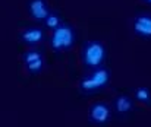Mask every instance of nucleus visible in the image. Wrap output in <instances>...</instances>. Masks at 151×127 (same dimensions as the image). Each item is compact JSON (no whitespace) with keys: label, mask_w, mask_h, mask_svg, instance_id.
I'll return each instance as SVG.
<instances>
[{"label":"nucleus","mask_w":151,"mask_h":127,"mask_svg":"<svg viewBox=\"0 0 151 127\" xmlns=\"http://www.w3.org/2000/svg\"><path fill=\"white\" fill-rule=\"evenodd\" d=\"M135 98L141 102H145V104H151V93L150 89L145 88V86H141V88H137L135 89Z\"/></svg>","instance_id":"9d476101"},{"label":"nucleus","mask_w":151,"mask_h":127,"mask_svg":"<svg viewBox=\"0 0 151 127\" xmlns=\"http://www.w3.org/2000/svg\"><path fill=\"white\" fill-rule=\"evenodd\" d=\"M43 22H44V25H46L49 29H51V31H53L54 28H57V26L62 24L60 18H59L57 15H54V13H49V15H47V18H46Z\"/></svg>","instance_id":"f8f14e48"},{"label":"nucleus","mask_w":151,"mask_h":127,"mask_svg":"<svg viewBox=\"0 0 151 127\" xmlns=\"http://www.w3.org/2000/svg\"><path fill=\"white\" fill-rule=\"evenodd\" d=\"M28 12L35 21H44L50 13L46 0H28Z\"/></svg>","instance_id":"20e7f679"},{"label":"nucleus","mask_w":151,"mask_h":127,"mask_svg":"<svg viewBox=\"0 0 151 127\" xmlns=\"http://www.w3.org/2000/svg\"><path fill=\"white\" fill-rule=\"evenodd\" d=\"M114 108L117 111V114H126L132 110V101L129 96L126 95H119L116 99H114Z\"/></svg>","instance_id":"6e6552de"},{"label":"nucleus","mask_w":151,"mask_h":127,"mask_svg":"<svg viewBox=\"0 0 151 127\" xmlns=\"http://www.w3.org/2000/svg\"><path fill=\"white\" fill-rule=\"evenodd\" d=\"M88 117H90V121L96 124H104L110 118V107L104 102H96L94 105H91Z\"/></svg>","instance_id":"7ed1b4c3"},{"label":"nucleus","mask_w":151,"mask_h":127,"mask_svg":"<svg viewBox=\"0 0 151 127\" xmlns=\"http://www.w3.org/2000/svg\"><path fill=\"white\" fill-rule=\"evenodd\" d=\"M75 44V31L72 26L60 24L53 29L50 37V47L54 51H66L70 50Z\"/></svg>","instance_id":"f03ea898"},{"label":"nucleus","mask_w":151,"mask_h":127,"mask_svg":"<svg viewBox=\"0 0 151 127\" xmlns=\"http://www.w3.org/2000/svg\"><path fill=\"white\" fill-rule=\"evenodd\" d=\"M19 38L27 45H37L44 40V31L41 28H28L19 34Z\"/></svg>","instance_id":"423d86ee"},{"label":"nucleus","mask_w":151,"mask_h":127,"mask_svg":"<svg viewBox=\"0 0 151 127\" xmlns=\"http://www.w3.org/2000/svg\"><path fill=\"white\" fill-rule=\"evenodd\" d=\"M79 89H81L82 92H85V93L99 91V88H97V85L94 82V79L91 78V75H90V76H85L84 79H81V82H79Z\"/></svg>","instance_id":"1a4fd4ad"},{"label":"nucleus","mask_w":151,"mask_h":127,"mask_svg":"<svg viewBox=\"0 0 151 127\" xmlns=\"http://www.w3.org/2000/svg\"><path fill=\"white\" fill-rule=\"evenodd\" d=\"M134 32L138 37L151 38V16L150 15H139L134 21Z\"/></svg>","instance_id":"39448f33"},{"label":"nucleus","mask_w":151,"mask_h":127,"mask_svg":"<svg viewBox=\"0 0 151 127\" xmlns=\"http://www.w3.org/2000/svg\"><path fill=\"white\" fill-rule=\"evenodd\" d=\"M106 56H107V51H106V47L101 41L85 42V45L81 51L82 63L90 69L101 67L103 63L106 61Z\"/></svg>","instance_id":"f257e3e1"},{"label":"nucleus","mask_w":151,"mask_h":127,"mask_svg":"<svg viewBox=\"0 0 151 127\" xmlns=\"http://www.w3.org/2000/svg\"><path fill=\"white\" fill-rule=\"evenodd\" d=\"M145 3H148V4H151V0H144Z\"/></svg>","instance_id":"4468645a"},{"label":"nucleus","mask_w":151,"mask_h":127,"mask_svg":"<svg viewBox=\"0 0 151 127\" xmlns=\"http://www.w3.org/2000/svg\"><path fill=\"white\" fill-rule=\"evenodd\" d=\"M40 57H43V54H41L40 50H29V51H27L22 56V61H24V64H28V63H31V61L40 59Z\"/></svg>","instance_id":"ddd939ff"},{"label":"nucleus","mask_w":151,"mask_h":127,"mask_svg":"<svg viewBox=\"0 0 151 127\" xmlns=\"http://www.w3.org/2000/svg\"><path fill=\"white\" fill-rule=\"evenodd\" d=\"M25 67H27V70H28L29 73L37 75V73H40V72L43 70V67H44V59L40 57V59H37V60H34V61L25 64Z\"/></svg>","instance_id":"9b49d317"},{"label":"nucleus","mask_w":151,"mask_h":127,"mask_svg":"<svg viewBox=\"0 0 151 127\" xmlns=\"http://www.w3.org/2000/svg\"><path fill=\"white\" fill-rule=\"evenodd\" d=\"M91 78L94 79L97 88L101 89V88H106V86L109 85V81H110V72H109V69H106V67L101 66V67H97V69L93 70Z\"/></svg>","instance_id":"0eeeda50"}]
</instances>
